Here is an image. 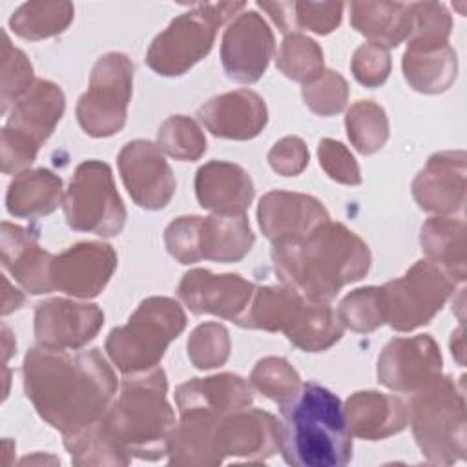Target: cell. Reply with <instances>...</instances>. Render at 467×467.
Here are the masks:
<instances>
[{
	"instance_id": "cell-16",
	"label": "cell",
	"mask_w": 467,
	"mask_h": 467,
	"mask_svg": "<svg viewBox=\"0 0 467 467\" xmlns=\"http://www.w3.org/2000/svg\"><path fill=\"white\" fill-rule=\"evenodd\" d=\"M441 376L440 347L429 334L396 337L378 358V379L398 392H416Z\"/></svg>"
},
{
	"instance_id": "cell-39",
	"label": "cell",
	"mask_w": 467,
	"mask_h": 467,
	"mask_svg": "<svg viewBox=\"0 0 467 467\" xmlns=\"http://www.w3.org/2000/svg\"><path fill=\"white\" fill-rule=\"evenodd\" d=\"M157 146L177 161H197L206 151V139L193 119L171 115L159 128Z\"/></svg>"
},
{
	"instance_id": "cell-45",
	"label": "cell",
	"mask_w": 467,
	"mask_h": 467,
	"mask_svg": "<svg viewBox=\"0 0 467 467\" xmlns=\"http://www.w3.org/2000/svg\"><path fill=\"white\" fill-rule=\"evenodd\" d=\"M350 69L359 84L367 88L381 86L390 73L389 49L374 42L363 44L356 49L350 62Z\"/></svg>"
},
{
	"instance_id": "cell-19",
	"label": "cell",
	"mask_w": 467,
	"mask_h": 467,
	"mask_svg": "<svg viewBox=\"0 0 467 467\" xmlns=\"http://www.w3.org/2000/svg\"><path fill=\"white\" fill-rule=\"evenodd\" d=\"M117 268L115 250L99 241H84L53 257L51 283L60 292L89 299L99 296Z\"/></svg>"
},
{
	"instance_id": "cell-14",
	"label": "cell",
	"mask_w": 467,
	"mask_h": 467,
	"mask_svg": "<svg viewBox=\"0 0 467 467\" xmlns=\"http://www.w3.org/2000/svg\"><path fill=\"white\" fill-rule=\"evenodd\" d=\"M119 171L130 197L146 210L164 208L175 193V177L162 150L150 140L128 142L119 157Z\"/></svg>"
},
{
	"instance_id": "cell-32",
	"label": "cell",
	"mask_w": 467,
	"mask_h": 467,
	"mask_svg": "<svg viewBox=\"0 0 467 467\" xmlns=\"http://www.w3.org/2000/svg\"><path fill=\"white\" fill-rule=\"evenodd\" d=\"M257 5L265 9L277 24V27L286 35L303 29L314 31L317 35H328L339 26L343 15L341 2H257Z\"/></svg>"
},
{
	"instance_id": "cell-20",
	"label": "cell",
	"mask_w": 467,
	"mask_h": 467,
	"mask_svg": "<svg viewBox=\"0 0 467 467\" xmlns=\"http://www.w3.org/2000/svg\"><path fill=\"white\" fill-rule=\"evenodd\" d=\"M257 219L272 244H285L305 237L330 217L316 197L274 190L261 197Z\"/></svg>"
},
{
	"instance_id": "cell-48",
	"label": "cell",
	"mask_w": 467,
	"mask_h": 467,
	"mask_svg": "<svg viewBox=\"0 0 467 467\" xmlns=\"http://www.w3.org/2000/svg\"><path fill=\"white\" fill-rule=\"evenodd\" d=\"M9 281L7 277H4V297H2V314H9L16 308H20L24 305V296L18 290H13V294H9Z\"/></svg>"
},
{
	"instance_id": "cell-28",
	"label": "cell",
	"mask_w": 467,
	"mask_h": 467,
	"mask_svg": "<svg viewBox=\"0 0 467 467\" xmlns=\"http://www.w3.org/2000/svg\"><path fill=\"white\" fill-rule=\"evenodd\" d=\"M62 201V179L46 168H36L15 175L7 188L5 208L15 217L36 219L55 212Z\"/></svg>"
},
{
	"instance_id": "cell-41",
	"label": "cell",
	"mask_w": 467,
	"mask_h": 467,
	"mask_svg": "<svg viewBox=\"0 0 467 467\" xmlns=\"http://www.w3.org/2000/svg\"><path fill=\"white\" fill-rule=\"evenodd\" d=\"M343 327L354 332H372L385 323L379 286H365L350 292L337 308Z\"/></svg>"
},
{
	"instance_id": "cell-26",
	"label": "cell",
	"mask_w": 467,
	"mask_h": 467,
	"mask_svg": "<svg viewBox=\"0 0 467 467\" xmlns=\"http://www.w3.org/2000/svg\"><path fill=\"white\" fill-rule=\"evenodd\" d=\"M345 418L354 436L361 440H383L409 423L405 403L378 390H361L352 394L345 403Z\"/></svg>"
},
{
	"instance_id": "cell-17",
	"label": "cell",
	"mask_w": 467,
	"mask_h": 467,
	"mask_svg": "<svg viewBox=\"0 0 467 467\" xmlns=\"http://www.w3.org/2000/svg\"><path fill=\"white\" fill-rule=\"evenodd\" d=\"M104 312L91 303L53 297L36 305L35 337L40 347L78 350L102 328Z\"/></svg>"
},
{
	"instance_id": "cell-37",
	"label": "cell",
	"mask_w": 467,
	"mask_h": 467,
	"mask_svg": "<svg viewBox=\"0 0 467 467\" xmlns=\"http://www.w3.org/2000/svg\"><path fill=\"white\" fill-rule=\"evenodd\" d=\"M275 62L285 77L303 84L312 82L325 71L321 47L299 33H292L281 42Z\"/></svg>"
},
{
	"instance_id": "cell-5",
	"label": "cell",
	"mask_w": 467,
	"mask_h": 467,
	"mask_svg": "<svg viewBox=\"0 0 467 467\" xmlns=\"http://www.w3.org/2000/svg\"><path fill=\"white\" fill-rule=\"evenodd\" d=\"M409 423L421 454L438 465L465 458L463 387L449 376H438L414 392L407 409Z\"/></svg>"
},
{
	"instance_id": "cell-46",
	"label": "cell",
	"mask_w": 467,
	"mask_h": 467,
	"mask_svg": "<svg viewBox=\"0 0 467 467\" xmlns=\"http://www.w3.org/2000/svg\"><path fill=\"white\" fill-rule=\"evenodd\" d=\"M319 164L327 175L341 184L356 186L361 184V171L352 153L337 140L323 139L317 148Z\"/></svg>"
},
{
	"instance_id": "cell-23",
	"label": "cell",
	"mask_w": 467,
	"mask_h": 467,
	"mask_svg": "<svg viewBox=\"0 0 467 467\" xmlns=\"http://www.w3.org/2000/svg\"><path fill=\"white\" fill-rule=\"evenodd\" d=\"M195 195L202 208L219 215H244L254 199V182L244 168L210 161L197 170Z\"/></svg>"
},
{
	"instance_id": "cell-31",
	"label": "cell",
	"mask_w": 467,
	"mask_h": 467,
	"mask_svg": "<svg viewBox=\"0 0 467 467\" xmlns=\"http://www.w3.org/2000/svg\"><path fill=\"white\" fill-rule=\"evenodd\" d=\"M343 328L337 312L327 301L305 299L297 319L285 336L305 352H321L341 339Z\"/></svg>"
},
{
	"instance_id": "cell-22",
	"label": "cell",
	"mask_w": 467,
	"mask_h": 467,
	"mask_svg": "<svg viewBox=\"0 0 467 467\" xmlns=\"http://www.w3.org/2000/svg\"><path fill=\"white\" fill-rule=\"evenodd\" d=\"M197 117L215 137L248 140L266 126L268 111L261 95L252 89H235L204 102Z\"/></svg>"
},
{
	"instance_id": "cell-40",
	"label": "cell",
	"mask_w": 467,
	"mask_h": 467,
	"mask_svg": "<svg viewBox=\"0 0 467 467\" xmlns=\"http://www.w3.org/2000/svg\"><path fill=\"white\" fill-rule=\"evenodd\" d=\"M250 383L266 398L279 405L290 401L301 389L299 374L283 358H265L257 361L250 374Z\"/></svg>"
},
{
	"instance_id": "cell-27",
	"label": "cell",
	"mask_w": 467,
	"mask_h": 467,
	"mask_svg": "<svg viewBox=\"0 0 467 467\" xmlns=\"http://www.w3.org/2000/svg\"><path fill=\"white\" fill-rule=\"evenodd\" d=\"M350 24L368 42L387 49L400 46L410 35V4L401 2H352Z\"/></svg>"
},
{
	"instance_id": "cell-10",
	"label": "cell",
	"mask_w": 467,
	"mask_h": 467,
	"mask_svg": "<svg viewBox=\"0 0 467 467\" xmlns=\"http://www.w3.org/2000/svg\"><path fill=\"white\" fill-rule=\"evenodd\" d=\"M62 208L69 228L100 237L119 235L126 223V208L115 188L111 168L97 159L75 168Z\"/></svg>"
},
{
	"instance_id": "cell-15",
	"label": "cell",
	"mask_w": 467,
	"mask_h": 467,
	"mask_svg": "<svg viewBox=\"0 0 467 467\" xmlns=\"http://www.w3.org/2000/svg\"><path fill=\"white\" fill-rule=\"evenodd\" d=\"M279 451V421L261 409H241L223 416L213 431V452L224 458L265 462Z\"/></svg>"
},
{
	"instance_id": "cell-9",
	"label": "cell",
	"mask_w": 467,
	"mask_h": 467,
	"mask_svg": "<svg viewBox=\"0 0 467 467\" xmlns=\"http://www.w3.org/2000/svg\"><path fill=\"white\" fill-rule=\"evenodd\" d=\"M66 108L60 86L35 80L33 88L15 102L2 130V171L15 173L29 166L49 139Z\"/></svg>"
},
{
	"instance_id": "cell-21",
	"label": "cell",
	"mask_w": 467,
	"mask_h": 467,
	"mask_svg": "<svg viewBox=\"0 0 467 467\" xmlns=\"http://www.w3.org/2000/svg\"><path fill=\"white\" fill-rule=\"evenodd\" d=\"M418 206L438 215H451L465 204V151L434 153L412 181Z\"/></svg>"
},
{
	"instance_id": "cell-34",
	"label": "cell",
	"mask_w": 467,
	"mask_h": 467,
	"mask_svg": "<svg viewBox=\"0 0 467 467\" xmlns=\"http://www.w3.org/2000/svg\"><path fill=\"white\" fill-rule=\"evenodd\" d=\"M69 2H27L9 18L11 29L26 40H42L62 33L73 20Z\"/></svg>"
},
{
	"instance_id": "cell-1",
	"label": "cell",
	"mask_w": 467,
	"mask_h": 467,
	"mask_svg": "<svg viewBox=\"0 0 467 467\" xmlns=\"http://www.w3.org/2000/svg\"><path fill=\"white\" fill-rule=\"evenodd\" d=\"M24 390L38 416L64 436L99 421L117 392V378L99 348L33 347L24 358Z\"/></svg>"
},
{
	"instance_id": "cell-33",
	"label": "cell",
	"mask_w": 467,
	"mask_h": 467,
	"mask_svg": "<svg viewBox=\"0 0 467 467\" xmlns=\"http://www.w3.org/2000/svg\"><path fill=\"white\" fill-rule=\"evenodd\" d=\"M403 75L412 89L420 93H441L451 88L456 78V51L447 44L431 51H405Z\"/></svg>"
},
{
	"instance_id": "cell-43",
	"label": "cell",
	"mask_w": 467,
	"mask_h": 467,
	"mask_svg": "<svg viewBox=\"0 0 467 467\" xmlns=\"http://www.w3.org/2000/svg\"><path fill=\"white\" fill-rule=\"evenodd\" d=\"M33 66L27 57L11 46L7 33L4 31L2 44V111L20 100L33 88Z\"/></svg>"
},
{
	"instance_id": "cell-18",
	"label": "cell",
	"mask_w": 467,
	"mask_h": 467,
	"mask_svg": "<svg viewBox=\"0 0 467 467\" xmlns=\"http://www.w3.org/2000/svg\"><path fill=\"white\" fill-rule=\"evenodd\" d=\"M255 286L237 274H212L193 268L186 272L177 286L181 301L197 316L213 314L235 325L246 312Z\"/></svg>"
},
{
	"instance_id": "cell-11",
	"label": "cell",
	"mask_w": 467,
	"mask_h": 467,
	"mask_svg": "<svg viewBox=\"0 0 467 467\" xmlns=\"http://www.w3.org/2000/svg\"><path fill=\"white\" fill-rule=\"evenodd\" d=\"M133 89V64L122 53L102 55L89 77L88 91L78 99L77 120L89 137H111L126 124Z\"/></svg>"
},
{
	"instance_id": "cell-30",
	"label": "cell",
	"mask_w": 467,
	"mask_h": 467,
	"mask_svg": "<svg viewBox=\"0 0 467 467\" xmlns=\"http://www.w3.org/2000/svg\"><path fill=\"white\" fill-rule=\"evenodd\" d=\"M305 299L306 297L286 285L255 286L252 301L237 325L266 332H286L301 312Z\"/></svg>"
},
{
	"instance_id": "cell-29",
	"label": "cell",
	"mask_w": 467,
	"mask_h": 467,
	"mask_svg": "<svg viewBox=\"0 0 467 467\" xmlns=\"http://www.w3.org/2000/svg\"><path fill=\"white\" fill-rule=\"evenodd\" d=\"M427 259L440 266L454 283L465 281V223L449 215L425 221L420 234Z\"/></svg>"
},
{
	"instance_id": "cell-38",
	"label": "cell",
	"mask_w": 467,
	"mask_h": 467,
	"mask_svg": "<svg viewBox=\"0 0 467 467\" xmlns=\"http://www.w3.org/2000/svg\"><path fill=\"white\" fill-rule=\"evenodd\" d=\"M64 445L75 465H128L131 462V458L120 452L104 434L99 421L75 434L64 436Z\"/></svg>"
},
{
	"instance_id": "cell-24",
	"label": "cell",
	"mask_w": 467,
	"mask_h": 467,
	"mask_svg": "<svg viewBox=\"0 0 467 467\" xmlns=\"http://www.w3.org/2000/svg\"><path fill=\"white\" fill-rule=\"evenodd\" d=\"M53 257L40 248L35 232L7 221L2 223V265L29 294L53 290Z\"/></svg>"
},
{
	"instance_id": "cell-8",
	"label": "cell",
	"mask_w": 467,
	"mask_h": 467,
	"mask_svg": "<svg viewBox=\"0 0 467 467\" xmlns=\"http://www.w3.org/2000/svg\"><path fill=\"white\" fill-rule=\"evenodd\" d=\"M254 241L246 215H182L164 230V244L181 265L201 259L235 263L252 250Z\"/></svg>"
},
{
	"instance_id": "cell-36",
	"label": "cell",
	"mask_w": 467,
	"mask_h": 467,
	"mask_svg": "<svg viewBox=\"0 0 467 467\" xmlns=\"http://www.w3.org/2000/svg\"><path fill=\"white\" fill-rule=\"evenodd\" d=\"M412 26L409 35V51H431L449 44L452 31V18L440 2L410 4Z\"/></svg>"
},
{
	"instance_id": "cell-6",
	"label": "cell",
	"mask_w": 467,
	"mask_h": 467,
	"mask_svg": "<svg viewBox=\"0 0 467 467\" xmlns=\"http://www.w3.org/2000/svg\"><path fill=\"white\" fill-rule=\"evenodd\" d=\"M186 314L171 297L144 299L124 327H117L106 339V352L117 368L140 374L155 368L166 347L184 330Z\"/></svg>"
},
{
	"instance_id": "cell-7",
	"label": "cell",
	"mask_w": 467,
	"mask_h": 467,
	"mask_svg": "<svg viewBox=\"0 0 467 467\" xmlns=\"http://www.w3.org/2000/svg\"><path fill=\"white\" fill-rule=\"evenodd\" d=\"M244 2L197 4L193 9L175 16L170 26L155 36L146 64L157 75L179 77L204 58L215 40L219 26L237 16Z\"/></svg>"
},
{
	"instance_id": "cell-4",
	"label": "cell",
	"mask_w": 467,
	"mask_h": 467,
	"mask_svg": "<svg viewBox=\"0 0 467 467\" xmlns=\"http://www.w3.org/2000/svg\"><path fill=\"white\" fill-rule=\"evenodd\" d=\"M162 368L124 378L119 396L99 420L104 434L128 458L161 460L168 454L175 414L166 400Z\"/></svg>"
},
{
	"instance_id": "cell-13",
	"label": "cell",
	"mask_w": 467,
	"mask_h": 467,
	"mask_svg": "<svg viewBox=\"0 0 467 467\" xmlns=\"http://www.w3.org/2000/svg\"><path fill=\"white\" fill-rule=\"evenodd\" d=\"M274 49V33L265 18L255 11L241 13L223 35V69L235 82L254 84L265 75Z\"/></svg>"
},
{
	"instance_id": "cell-42",
	"label": "cell",
	"mask_w": 467,
	"mask_h": 467,
	"mask_svg": "<svg viewBox=\"0 0 467 467\" xmlns=\"http://www.w3.org/2000/svg\"><path fill=\"white\" fill-rule=\"evenodd\" d=\"M230 356V336L221 323H202L188 337V358L201 368L221 367Z\"/></svg>"
},
{
	"instance_id": "cell-47",
	"label": "cell",
	"mask_w": 467,
	"mask_h": 467,
	"mask_svg": "<svg viewBox=\"0 0 467 467\" xmlns=\"http://www.w3.org/2000/svg\"><path fill=\"white\" fill-rule=\"evenodd\" d=\"M268 162L279 175H299L308 164V150L299 137H285L270 150Z\"/></svg>"
},
{
	"instance_id": "cell-2",
	"label": "cell",
	"mask_w": 467,
	"mask_h": 467,
	"mask_svg": "<svg viewBox=\"0 0 467 467\" xmlns=\"http://www.w3.org/2000/svg\"><path fill=\"white\" fill-rule=\"evenodd\" d=\"M272 261L283 285L328 303L345 285L365 277L370 252L352 230L328 219L297 241L272 244Z\"/></svg>"
},
{
	"instance_id": "cell-25",
	"label": "cell",
	"mask_w": 467,
	"mask_h": 467,
	"mask_svg": "<svg viewBox=\"0 0 467 467\" xmlns=\"http://www.w3.org/2000/svg\"><path fill=\"white\" fill-rule=\"evenodd\" d=\"M248 383L237 374H215L208 378H193L175 390V403L181 414L204 412L223 418L230 412L246 409L252 403Z\"/></svg>"
},
{
	"instance_id": "cell-35",
	"label": "cell",
	"mask_w": 467,
	"mask_h": 467,
	"mask_svg": "<svg viewBox=\"0 0 467 467\" xmlns=\"http://www.w3.org/2000/svg\"><path fill=\"white\" fill-rule=\"evenodd\" d=\"M347 135L363 155H372L389 139V120L385 109L372 100H358L345 117Z\"/></svg>"
},
{
	"instance_id": "cell-44",
	"label": "cell",
	"mask_w": 467,
	"mask_h": 467,
	"mask_svg": "<svg viewBox=\"0 0 467 467\" xmlns=\"http://www.w3.org/2000/svg\"><path fill=\"white\" fill-rule=\"evenodd\" d=\"M348 97L347 80L337 71H323L317 78L303 86L305 104L321 117H330L339 113Z\"/></svg>"
},
{
	"instance_id": "cell-3",
	"label": "cell",
	"mask_w": 467,
	"mask_h": 467,
	"mask_svg": "<svg viewBox=\"0 0 467 467\" xmlns=\"http://www.w3.org/2000/svg\"><path fill=\"white\" fill-rule=\"evenodd\" d=\"M279 452L288 465L343 467L352 458V432L341 400L327 387L306 381L281 405Z\"/></svg>"
},
{
	"instance_id": "cell-12",
	"label": "cell",
	"mask_w": 467,
	"mask_h": 467,
	"mask_svg": "<svg viewBox=\"0 0 467 467\" xmlns=\"http://www.w3.org/2000/svg\"><path fill=\"white\" fill-rule=\"evenodd\" d=\"M383 317L398 332L427 325L454 290V281L429 259L416 261L403 277L379 286Z\"/></svg>"
}]
</instances>
